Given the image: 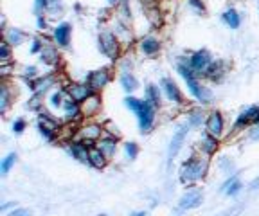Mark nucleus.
<instances>
[{"label":"nucleus","instance_id":"obj_25","mask_svg":"<svg viewBox=\"0 0 259 216\" xmlns=\"http://www.w3.org/2000/svg\"><path fill=\"white\" fill-rule=\"evenodd\" d=\"M108 160L110 159L105 155V151L97 146V144H92V146H90V162H89L90 166H94L96 169H103V167H106Z\"/></svg>","mask_w":259,"mask_h":216},{"label":"nucleus","instance_id":"obj_15","mask_svg":"<svg viewBox=\"0 0 259 216\" xmlns=\"http://www.w3.org/2000/svg\"><path fill=\"white\" fill-rule=\"evenodd\" d=\"M65 92H67V96H69V98L76 99L77 103L87 101V99L94 94L92 87H90L87 81L85 83H69V85L65 87Z\"/></svg>","mask_w":259,"mask_h":216},{"label":"nucleus","instance_id":"obj_18","mask_svg":"<svg viewBox=\"0 0 259 216\" xmlns=\"http://www.w3.org/2000/svg\"><path fill=\"white\" fill-rule=\"evenodd\" d=\"M103 135H105V126L96 124V122H87L85 126H81L79 130V139H83V141H87L90 144H96Z\"/></svg>","mask_w":259,"mask_h":216},{"label":"nucleus","instance_id":"obj_11","mask_svg":"<svg viewBox=\"0 0 259 216\" xmlns=\"http://www.w3.org/2000/svg\"><path fill=\"white\" fill-rule=\"evenodd\" d=\"M205 132H209L210 135H214V137H222L225 134V119H223L222 112L220 110H210L205 117Z\"/></svg>","mask_w":259,"mask_h":216},{"label":"nucleus","instance_id":"obj_38","mask_svg":"<svg viewBox=\"0 0 259 216\" xmlns=\"http://www.w3.org/2000/svg\"><path fill=\"white\" fill-rule=\"evenodd\" d=\"M22 76H24L27 81H32V79H36L40 74H38V69L34 65H29V67H24L22 69Z\"/></svg>","mask_w":259,"mask_h":216},{"label":"nucleus","instance_id":"obj_36","mask_svg":"<svg viewBox=\"0 0 259 216\" xmlns=\"http://www.w3.org/2000/svg\"><path fill=\"white\" fill-rule=\"evenodd\" d=\"M11 49L13 45L8 40L2 41V45H0V60H2V63H9V60H11Z\"/></svg>","mask_w":259,"mask_h":216},{"label":"nucleus","instance_id":"obj_9","mask_svg":"<svg viewBox=\"0 0 259 216\" xmlns=\"http://www.w3.org/2000/svg\"><path fill=\"white\" fill-rule=\"evenodd\" d=\"M38 132H40V135L45 141L53 143L54 139H56L58 132H60V122L51 114H44V112H41L40 119H38Z\"/></svg>","mask_w":259,"mask_h":216},{"label":"nucleus","instance_id":"obj_33","mask_svg":"<svg viewBox=\"0 0 259 216\" xmlns=\"http://www.w3.org/2000/svg\"><path fill=\"white\" fill-rule=\"evenodd\" d=\"M16 153L15 151H11V153H8V155L2 159V162H0V173H2V177H6L9 171H11L13 167H15V164H16Z\"/></svg>","mask_w":259,"mask_h":216},{"label":"nucleus","instance_id":"obj_37","mask_svg":"<svg viewBox=\"0 0 259 216\" xmlns=\"http://www.w3.org/2000/svg\"><path fill=\"white\" fill-rule=\"evenodd\" d=\"M141 103H142V99H139V98H135L134 94H128L124 98V105H126V108L128 110H132L135 114V112L139 110V106H141Z\"/></svg>","mask_w":259,"mask_h":216},{"label":"nucleus","instance_id":"obj_8","mask_svg":"<svg viewBox=\"0 0 259 216\" xmlns=\"http://www.w3.org/2000/svg\"><path fill=\"white\" fill-rule=\"evenodd\" d=\"M255 122H259V105H250L239 112V115L234 121V128H232V130L234 132L248 130Z\"/></svg>","mask_w":259,"mask_h":216},{"label":"nucleus","instance_id":"obj_47","mask_svg":"<svg viewBox=\"0 0 259 216\" xmlns=\"http://www.w3.org/2000/svg\"><path fill=\"white\" fill-rule=\"evenodd\" d=\"M31 212L27 209H13L11 212H8V216H29Z\"/></svg>","mask_w":259,"mask_h":216},{"label":"nucleus","instance_id":"obj_22","mask_svg":"<svg viewBox=\"0 0 259 216\" xmlns=\"http://www.w3.org/2000/svg\"><path fill=\"white\" fill-rule=\"evenodd\" d=\"M81 110H83V117H94L99 114L101 110V99L97 96V92H94L87 101L81 103Z\"/></svg>","mask_w":259,"mask_h":216},{"label":"nucleus","instance_id":"obj_2","mask_svg":"<svg viewBox=\"0 0 259 216\" xmlns=\"http://www.w3.org/2000/svg\"><path fill=\"white\" fill-rule=\"evenodd\" d=\"M207 173H209V159L202 153V155H193L187 160H184L178 177H180V182L184 186H194V184L205 180Z\"/></svg>","mask_w":259,"mask_h":216},{"label":"nucleus","instance_id":"obj_31","mask_svg":"<svg viewBox=\"0 0 259 216\" xmlns=\"http://www.w3.org/2000/svg\"><path fill=\"white\" fill-rule=\"evenodd\" d=\"M222 20L225 22V25H229L231 29H238L241 25V17L234 8H227L222 15Z\"/></svg>","mask_w":259,"mask_h":216},{"label":"nucleus","instance_id":"obj_5","mask_svg":"<svg viewBox=\"0 0 259 216\" xmlns=\"http://www.w3.org/2000/svg\"><path fill=\"white\" fill-rule=\"evenodd\" d=\"M202 202H203V189L194 184V186H189V189L180 196V200H178V211H193V209L200 207Z\"/></svg>","mask_w":259,"mask_h":216},{"label":"nucleus","instance_id":"obj_21","mask_svg":"<svg viewBox=\"0 0 259 216\" xmlns=\"http://www.w3.org/2000/svg\"><path fill=\"white\" fill-rule=\"evenodd\" d=\"M160 47H162L160 40H158L157 36H144L139 41V51H141L142 54H146V56H155V54H158Z\"/></svg>","mask_w":259,"mask_h":216},{"label":"nucleus","instance_id":"obj_34","mask_svg":"<svg viewBox=\"0 0 259 216\" xmlns=\"http://www.w3.org/2000/svg\"><path fill=\"white\" fill-rule=\"evenodd\" d=\"M124 155L128 160H135L139 157V144L130 141V143H124Z\"/></svg>","mask_w":259,"mask_h":216},{"label":"nucleus","instance_id":"obj_29","mask_svg":"<svg viewBox=\"0 0 259 216\" xmlns=\"http://www.w3.org/2000/svg\"><path fill=\"white\" fill-rule=\"evenodd\" d=\"M162 89L157 85H148L144 89V99H148V101L151 103L153 106H157V108H160L162 106Z\"/></svg>","mask_w":259,"mask_h":216},{"label":"nucleus","instance_id":"obj_4","mask_svg":"<svg viewBox=\"0 0 259 216\" xmlns=\"http://www.w3.org/2000/svg\"><path fill=\"white\" fill-rule=\"evenodd\" d=\"M157 110H158L157 106L151 105L148 99H142L141 106H139V110L135 112L141 134H150V132L153 130L155 121H157Z\"/></svg>","mask_w":259,"mask_h":216},{"label":"nucleus","instance_id":"obj_23","mask_svg":"<svg viewBox=\"0 0 259 216\" xmlns=\"http://www.w3.org/2000/svg\"><path fill=\"white\" fill-rule=\"evenodd\" d=\"M241 191H243V184H241V180H239L238 173L229 175V179H227L222 186V193H225L227 196H238Z\"/></svg>","mask_w":259,"mask_h":216},{"label":"nucleus","instance_id":"obj_1","mask_svg":"<svg viewBox=\"0 0 259 216\" xmlns=\"http://www.w3.org/2000/svg\"><path fill=\"white\" fill-rule=\"evenodd\" d=\"M177 72L180 74V78L186 81L189 94L193 96L194 101L198 103V105H210V103H212V99H214L212 90H210L209 87L202 85V81H200V76H196V74H194V70L191 69V65H189V61H187V60H178Z\"/></svg>","mask_w":259,"mask_h":216},{"label":"nucleus","instance_id":"obj_43","mask_svg":"<svg viewBox=\"0 0 259 216\" xmlns=\"http://www.w3.org/2000/svg\"><path fill=\"white\" fill-rule=\"evenodd\" d=\"M44 47H45V41L40 40V38H34V40H32V45H31V53L32 54L41 53V49H44Z\"/></svg>","mask_w":259,"mask_h":216},{"label":"nucleus","instance_id":"obj_48","mask_svg":"<svg viewBox=\"0 0 259 216\" xmlns=\"http://www.w3.org/2000/svg\"><path fill=\"white\" fill-rule=\"evenodd\" d=\"M13 205H15L13 202H9V204H4V205H0V212H6L9 207H13Z\"/></svg>","mask_w":259,"mask_h":216},{"label":"nucleus","instance_id":"obj_40","mask_svg":"<svg viewBox=\"0 0 259 216\" xmlns=\"http://www.w3.org/2000/svg\"><path fill=\"white\" fill-rule=\"evenodd\" d=\"M25 128H27L25 119H15V121H13V134L15 135H22L25 132Z\"/></svg>","mask_w":259,"mask_h":216},{"label":"nucleus","instance_id":"obj_27","mask_svg":"<svg viewBox=\"0 0 259 216\" xmlns=\"http://www.w3.org/2000/svg\"><path fill=\"white\" fill-rule=\"evenodd\" d=\"M27 38V33H24L22 29L18 27H11V29H4V40H8L13 47H18L22 45Z\"/></svg>","mask_w":259,"mask_h":216},{"label":"nucleus","instance_id":"obj_44","mask_svg":"<svg viewBox=\"0 0 259 216\" xmlns=\"http://www.w3.org/2000/svg\"><path fill=\"white\" fill-rule=\"evenodd\" d=\"M189 6H191V8H193L196 13H200V15L207 11V9H205V4H203L202 0H189Z\"/></svg>","mask_w":259,"mask_h":216},{"label":"nucleus","instance_id":"obj_49","mask_svg":"<svg viewBox=\"0 0 259 216\" xmlns=\"http://www.w3.org/2000/svg\"><path fill=\"white\" fill-rule=\"evenodd\" d=\"M122 0H108V6H119Z\"/></svg>","mask_w":259,"mask_h":216},{"label":"nucleus","instance_id":"obj_45","mask_svg":"<svg viewBox=\"0 0 259 216\" xmlns=\"http://www.w3.org/2000/svg\"><path fill=\"white\" fill-rule=\"evenodd\" d=\"M36 25L40 31H47V20H45V15H36Z\"/></svg>","mask_w":259,"mask_h":216},{"label":"nucleus","instance_id":"obj_30","mask_svg":"<svg viewBox=\"0 0 259 216\" xmlns=\"http://www.w3.org/2000/svg\"><path fill=\"white\" fill-rule=\"evenodd\" d=\"M11 106V87L8 85V81H2L0 85V114L6 115V112Z\"/></svg>","mask_w":259,"mask_h":216},{"label":"nucleus","instance_id":"obj_46","mask_svg":"<svg viewBox=\"0 0 259 216\" xmlns=\"http://www.w3.org/2000/svg\"><path fill=\"white\" fill-rule=\"evenodd\" d=\"M105 134L115 135V137H121V134H119V128L113 126V124H108V126H105Z\"/></svg>","mask_w":259,"mask_h":216},{"label":"nucleus","instance_id":"obj_28","mask_svg":"<svg viewBox=\"0 0 259 216\" xmlns=\"http://www.w3.org/2000/svg\"><path fill=\"white\" fill-rule=\"evenodd\" d=\"M40 60L44 61L45 65H54V63H58V60H60V54H58V45H47L45 44V47L41 49L40 53Z\"/></svg>","mask_w":259,"mask_h":216},{"label":"nucleus","instance_id":"obj_39","mask_svg":"<svg viewBox=\"0 0 259 216\" xmlns=\"http://www.w3.org/2000/svg\"><path fill=\"white\" fill-rule=\"evenodd\" d=\"M220 169H222V171L229 177V175H232V173H234V164L227 159V157H223V159L220 160Z\"/></svg>","mask_w":259,"mask_h":216},{"label":"nucleus","instance_id":"obj_6","mask_svg":"<svg viewBox=\"0 0 259 216\" xmlns=\"http://www.w3.org/2000/svg\"><path fill=\"white\" fill-rule=\"evenodd\" d=\"M189 130H191L189 122L186 121V124H180V126L177 128V132L173 134V137H171V143H169V148H167V162H169V164L177 159V155L180 153V150L184 148L187 135H189Z\"/></svg>","mask_w":259,"mask_h":216},{"label":"nucleus","instance_id":"obj_16","mask_svg":"<svg viewBox=\"0 0 259 216\" xmlns=\"http://www.w3.org/2000/svg\"><path fill=\"white\" fill-rule=\"evenodd\" d=\"M70 38H72V25L69 22H61L53 29V40L58 47L65 49L70 45Z\"/></svg>","mask_w":259,"mask_h":216},{"label":"nucleus","instance_id":"obj_20","mask_svg":"<svg viewBox=\"0 0 259 216\" xmlns=\"http://www.w3.org/2000/svg\"><path fill=\"white\" fill-rule=\"evenodd\" d=\"M117 143H119V137L105 134L96 144L105 151V155L108 157V159H112V157H115V153H117Z\"/></svg>","mask_w":259,"mask_h":216},{"label":"nucleus","instance_id":"obj_17","mask_svg":"<svg viewBox=\"0 0 259 216\" xmlns=\"http://www.w3.org/2000/svg\"><path fill=\"white\" fill-rule=\"evenodd\" d=\"M61 110H63V119L67 122H76L83 117V110H81V103H77L76 99L72 98H65V103L61 106Z\"/></svg>","mask_w":259,"mask_h":216},{"label":"nucleus","instance_id":"obj_3","mask_svg":"<svg viewBox=\"0 0 259 216\" xmlns=\"http://www.w3.org/2000/svg\"><path fill=\"white\" fill-rule=\"evenodd\" d=\"M97 41H99V51L108 60L117 61L121 58V40H119V36L113 31H103V33H99Z\"/></svg>","mask_w":259,"mask_h":216},{"label":"nucleus","instance_id":"obj_24","mask_svg":"<svg viewBox=\"0 0 259 216\" xmlns=\"http://www.w3.org/2000/svg\"><path fill=\"white\" fill-rule=\"evenodd\" d=\"M205 110H203V105L200 106H193L187 110V122H189L191 128H200L202 124H205Z\"/></svg>","mask_w":259,"mask_h":216},{"label":"nucleus","instance_id":"obj_50","mask_svg":"<svg viewBox=\"0 0 259 216\" xmlns=\"http://www.w3.org/2000/svg\"><path fill=\"white\" fill-rule=\"evenodd\" d=\"M257 184H259V177L254 180V182H252V189H255V186H257Z\"/></svg>","mask_w":259,"mask_h":216},{"label":"nucleus","instance_id":"obj_13","mask_svg":"<svg viewBox=\"0 0 259 216\" xmlns=\"http://www.w3.org/2000/svg\"><path fill=\"white\" fill-rule=\"evenodd\" d=\"M90 146L92 144L79 139V141H72V143L67 144V151H69V155L72 159L79 160L83 164H89L90 162Z\"/></svg>","mask_w":259,"mask_h":216},{"label":"nucleus","instance_id":"obj_7","mask_svg":"<svg viewBox=\"0 0 259 216\" xmlns=\"http://www.w3.org/2000/svg\"><path fill=\"white\" fill-rule=\"evenodd\" d=\"M187 61H189V65H191V69L194 70V74L200 76V78H203V74L207 72V69H209V65L214 61V58H212V54L207 49H198L187 58Z\"/></svg>","mask_w":259,"mask_h":216},{"label":"nucleus","instance_id":"obj_35","mask_svg":"<svg viewBox=\"0 0 259 216\" xmlns=\"http://www.w3.org/2000/svg\"><path fill=\"white\" fill-rule=\"evenodd\" d=\"M49 17H56V15H61L63 13V4H61V0H49L47 4V11Z\"/></svg>","mask_w":259,"mask_h":216},{"label":"nucleus","instance_id":"obj_26","mask_svg":"<svg viewBox=\"0 0 259 216\" xmlns=\"http://www.w3.org/2000/svg\"><path fill=\"white\" fill-rule=\"evenodd\" d=\"M119 83H121L122 90H124L126 94H134V92H137V90L141 89L139 79L132 74V70H130V72H121V76H119Z\"/></svg>","mask_w":259,"mask_h":216},{"label":"nucleus","instance_id":"obj_41","mask_svg":"<svg viewBox=\"0 0 259 216\" xmlns=\"http://www.w3.org/2000/svg\"><path fill=\"white\" fill-rule=\"evenodd\" d=\"M247 137L250 139V141H254V143H257L259 141V122H255V124H252V126L248 128Z\"/></svg>","mask_w":259,"mask_h":216},{"label":"nucleus","instance_id":"obj_14","mask_svg":"<svg viewBox=\"0 0 259 216\" xmlns=\"http://www.w3.org/2000/svg\"><path fill=\"white\" fill-rule=\"evenodd\" d=\"M229 69H231V65H229L227 61H223V60H214V61H212V63L209 65L207 72L203 74V78L209 79L210 83H222L223 79L227 78V74H229Z\"/></svg>","mask_w":259,"mask_h":216},{"label":"nucleus","instance_id":"obj_32","mask_svg":"<svg viewBox=\"0 0 259 216\" xmlns=\"http://www.w3.org/2000/svg\"><path fill=\"white\" fill-rule=\"evenodd\" d=\"M65 98H67V92H65V89H61V90H54L53 94L49 96L47 98V105H49V108L51 110H60L61 106H63V103H65Z\"/></svg>","mask_w":259,"mask_h":216},{"label":"nucleus","instance_id":"obj_10","mask_svg":"<svg viewBox=\"0 0 259 216\" xmlns=\"http://www.w3.org/2000/svg\"><path fill=\"white\" fill-rule=\"evenodd\" d=\"M85 81L92 87L94 92H99V90H103L110 81H112V70H110L108 67L92 70V72L85 78Z\"/></svg>","mask_w":259,"mask_h":216},{"label":"nucleus","instance_id":"obj_19","mask_svg":"<svg viewBox=\"0 0 259 216\" xmlns=\"http://www.w3.org/2000/svg\"><path fill=\"white\" fill-rule=\"evenodd\" d=\"M218 146H220V139L214 137V135H210L209 132H203V135L200 137V151H202L203 155L212 157L218 151Z\"/></svg>","mask_w":259,"mask_h":216},{"label":"nucleus","instance_id":"obj_42","mask_svg":"<svg viewBox=\"0 0 259 216\" xmlns=\"http://www.w3.org/2000/svg\"><path fill=\"white\" fill-rule=\"evenodd\" d=\"M49 0H34V15H41L47 11Z\"/></svg>","mask_w":259,"mask_h":216},{"label":"nucleus","instance_id":"obj_12","mask_svg":"<svg viewBox=\"0 0 259 216\" xmlns=\"http://www.w3.org/2000/svg\"><path fill=\"white\" fill-rule=\"evenodd\" d=\"M160 89L169 103H175V105H184V103H186L184 101L182 90H180V87L177 85V81H173V78H162Z\"/></svg>","mask_w":259,"mask_h":216}]
</instances>
